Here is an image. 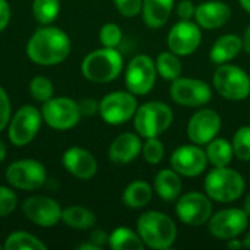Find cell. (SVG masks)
I'll list each match as a JSON object with an SVG mask.
<instances>
[{
	"label": "cell",
	"mask_w": 250,
	"mask_h": 250,
	"mask_svg": "<svg viewBox=\"0 0 250 250\" xmlns=\"http://www.w3.org/2000/svg\"><path fill=\"white\" fill-rule=\"evenodd\" d=\"M70 53V40L67 34L56 26L37 29L28 44V57L40 66H54L67 59Z\"/></svg>",
	"instance_id": "6da1fadb"
},
{
	"label": "cell",
	"mask_w": 250,
	"mask_h": 250,
	"mask_svg": "<svg viewBox=\"0 0 250 250\" xmlns=\"http://www.w3.org/2000/svg\"><path fill=\"white\" fill-rule=\"evenodd\" d=\"M136 227L144 245L151 249H168L177 237V227L174 221L167 214L160 211H148L142 214Z\"/></svg>",
	"instance_id": "7a4b0ae2"
},
{
	"label": "cell",
	"mask_w": 250,
	"mask_h": 250,
	"mask_svg": "<svg viewBox=\"0 0 250 250\" xmlns=\"http://www.w3.org/2000/svg\"><path fill=\"white\" fill-rule=\"evenodd\" d=\"M204 188L212 201L229 204L237 201L243 195L246 185L239 171L229 167H215L207 174Z\"/></svg>",
	"instance_id": "3957f363"
},
{
	"label": "cell",
	"mask_w": 250,
	"mask_h": 250,
	"mask_svg": "<svg viewBox=\"0 0 250 250\" xmlns=\"http://www.w3.org/2000/svg\"><path fill=\"white\" fill-rule=\"evenodd\" d=\"M123 69V57L116 48L103 47L89 53L82 62L83 76L97 83L114 81Z\"/></svg>",
	"instance_id": "277c9868"
},
{
	"label": "cell",
	"mask_w": 250,
	"mask_h": 250,
	"mask_svg": "<svg viewBox=\"0 0 250 250\" xmlns=\"http://www.w3.org/2000/svg\"><path fill=\"white\" fill-rule=\"evenodd\" d=\"M173 123L171 108L161 101H148L138 107L133 116L136 133L142 138H158Z\"/></svg>",
	"instance_id": "5b68a950"
},
{
	"label": "cell",
	"mask_w": 250,
	"mask_h": 250,
	"mask_svg": "<svg viewBox=\"0 0 250 250\" xmlns=\"http://www.w3.org/2000/svg\"><path fill=\"white\" fill-rule=\"evenodd\" d=\"M212 83L215 91L230 101H243L250 95V76L234 64H218Z\"/></svg>",
	"instance_id": "8992f818"
},
{
	"label": "cell",
	"mask_w": 250,
	"mask_h": 250,
	"mask_svg": "<svg viewBox=\"0 0 250 250\" xmlns=\"http://www.w3.org/2000/svg\"><path fill=\"white\" fill-rule=\"evenodd\" d=\"M130 91H114L100 101V116L108 125H123L133 119L138 101Z\"/></svg>",
	"instance_id": "52a82bcc"
},
{
	"label": "cell",
	"mask_w": 250,
	"mask_h": 250,
	"mask_svg": "<svg viewBox=\"0 0 250 250\" xmlns=\"http://www.w3.org/2000/svg\"><path fill=\"white\" fill-rule=\"evenodd\" d=\"M41 114L45 123L56 130H67L75 127L82 116L79 104L67 97L50 98L44 103Z\"/></svg>",
	"instance_id": "ba28073f"
},
{
	"label": "cell",
	"mask_w": 250,
	"mask_h": 250,
	"mask_svg": "<svg viewBox=\"0 0 250 250\" xmlns=\"http://www.w3.org/2000/svg\"><path fill=\"white\" fill-rule=\"evenodd\" d=\"M126 86L133 95H146L155 85L157 66L155 62L146 54L135 56L126 69Z\"/></svg>",
	"instance_id": "9c48e42d"
},
{
	"label": "cell",
	"mask_w": 250,
	"mask_h": 250,
	"mask_svg": "<svg viewBox=\"0 0 250 250\" xmlns=\"http://www.w3.org/2000/svg\"><path fill=\"white\" fill-rule=\"evenodd\" d=\"M6 182L21 190L40 189L47 180V171L40 161L21 160L12 163L6 170Z\"/></svg>",
	"instance_id": "30bf717a"
},
{
	"label": "cell",
	"mask_w": 250,
	"mask_h": 250,
	"mask_svg": "<svg viewBox=\"0 0 250 250\" xmlns=\"http://www.w3.org/2000/svg\"><path fill=\"white\" fill-rule=\"evenodd\" d=\"M42 114L34 105L21 107L9 122L7 136L15 146L28 145L41 127Z\"/></svg>",
	"instance_id": "8fae6325"
},
{
	"label": "cell",
	"mask_w": 250,
	"mask_h": 250,
	"mask_svg": "<svg viewBox=\"0 0 250 250\" xmlns=\"http://www.w3.org/2000/svg\"><path fill=\"white\" fill-rule=\"evenodd\" d=\"M176 214L182 223L192 227H199L209 221L212 215L211 198L199 192L185 193L177 198Z\"/></svg>",
	"instance_id": "7c38bea8"
},
{
	"label": "cell",
	"mask_w": 250,
	"mask_h": 250,
	"mask_svg": "<svg viewBox=\"0 0 250 250\" xmlns=\"http://www.w3.org/2000/svg\"><path fill=\"white\" fill-rule=\"evenodd\" d=\"M173 101L183 107H204L212 98L211 86L199 79L177 78L170 86Z\"/></svg>",
	"instance_id": "4fadbf2b"
},
{
	"label": "cell",
	"mask_w": 250,
	"mask_h": 250,
	"mask_svg": "<svg viewBox=\"0 0 250 250\" xmlns=\"http://www.w3.org/2000/svg\"><path fill=\"white\" fill-rule=\"evenodd\" d=\"M249 226V214L245 209L227 208L209 218V231L220 240L239 237Z\"/></svg>",
	"instance_id": "5bb4252c"
},
{
	"label": "cell",
	"mask_w": 250,
	"mask_h": 250,
	"mask_svg": "<svg viewBox=\"0 0 250 250\" xmlns=\"http://www.w3.org/2000/svg\"><path fill=\"white\" fill-rule=\"evenodd\" d=\"M202 28L192 21H179L167 35L168 50L177 56H189L198 50L202 40Z\"/></svg>",
	"instance_id": "9a60e30c"
},
{
	"label": "cell",
	"mask_w": 250,
	"mask_h": 250,
	"mask_svg": "<svg viewBox=\"0 0 250 250\" xmlns=\"http://www.w3.org/2000/svg\"><path fill=\"white\" fill-rule=\"evenodd\" d=\"M171 168L176 170L180 176L196 177L207 170L208 157L207 152L196 144L179 146L170 158Z\"/></svg>",
	"instance_id": "2e32d148"
},
{
	"label": "cell",
	"mask_w": 250,
	"mask_h": 250,
	"mask_svg": "<svg viewBox=\"0 0 250 250\" xmlns=\"http://www.w3.org/2000/svg\"><path fill=\"white\" fill-rule=\"evenodd\" d=\"M221 130V117L212 108H204L196 111L188 123V136L192 144L207 145Z\"/></svg>",
	"instance_id": "e0dca14e"
},
{
	"label": "cell",
	"mask_w": 250,
	"mask_h": 250,
	"mask_svg": "<svg viewBox=\"0 0 250 250\" xmlns=\"http://www.w3.org/2000/svg\"><path fill=\"white\" fill-rule=\"evenodd\" d=\"M23 215L40 227H53L62 220L63 209L48 196H31L22 204Z\"/></svg>",
	"instance_id": "ac0fdd59"
},
{
	"label": "cell",
	"mask_w": 250,
	"mask_h": 250,
	"mask_svg": "<svg viewBox=\"0 0 250 250\" xmlns=\"http://www.w3.org/2000/svg\"><path fill=\"white\" fill-rule=\"evenodd\" d=\"M64 168L81 180H88L95 176L98 164L94 155L79 146H72L63 154Z\"/></svg>",
	"instance_id": "d6986e66"
},
{
	"label": "cell",
	"mask_w": 250,
	"mask_h": 250,
	"mask_svg": "<svg viewBox=\"0 0 250 250\" xmlns=\"http://www.w3.org/2000/svg\"><path fill=\"white\" fill-rule=\"evenodd\" d=\"M231 18V9L220 0H211L204 1L199 6H196L195 19L196 23L208 31L218 29L224 26Z\"/></svg>",
	"instance_id": "ffe728a7"
},
{
	"label": "cell",
	"mask_w": 250,
	"mask_h": 250,
	"mask_svg": "<svg viewBox=\"0 0 250 250\" xmlns=\"http://www.w3.org/2000/svg\"><path fill=\"white\" fill-rule=\"evenodd\" d=\"M142 152V142L138 135L126 132L117 136L108 149V157L116 164H127Z\"/></svg>",
	"instance_id": "44dd1931"
},
{
	"label": "cell",
	"mask_w": 250,
	"mask_h": 250,
	"mask_svg": "<svg viewBox=\"0 0 250 250\" xmlns=\"http://www.w3.org/2000/svg\"><path fill=\"white\" fill-rule=\"evenodd\" d=\"M243 50V40L236 34L221 35L209 51V59L215 64H224L234 60Z\"/></svg>",
	"instance_id": "7402d4cb"
},
{
	"label": "cell",
	"mask_w": 250,
	"mask_h": 250,
	"mask_svg": "<svg viewBox=\"0 0 250 250\" xmlns=\"http://www.w3.org/2000/svg\"><path fill=\"white\" fill-rule=\"evenodd\" d=\"M174 7V0H144L142 19L151 29H158L167 23Z\"/></svg>",
	"instance_id": "603a6c76"
},
{
	"label": "cell",
	"mask_w": 250,
	"mask_h": 250,
	"mask_svg": "<svg viewBox=\"0 0 250 250\" xmlns=\"http://www.w3.org/2000/svg\"><path fill=\"white\" fill-rule=\"evenodd\" d=\"M154 189L163 201H167V202L176 201L182 192L180 174L173 168L160 170L154 179Z\"/></svg>",
	"instance_id": "cb8c5ba5"
},
{
	"label": "cell",
	"mask_w": 250,
	"mask_h": 250,
	"mask_svg": "<svg viewBox=\"0 0 250 250\" xmlns=\"http://www.w3.org/2000/svg\"><path fill=\"white\" fill-rule=\"evenodd\" d=\"M152 199V189L146 182L136 180L130 183L123 192V202L126 207L139 209L146 207Z\"/></svg>",
	"instance_id": "d4e9b609"
},
{
	"label": "cell",
	"mask_w": 250,
	"mask_h": 250,
	"mask_svg": "<svg viewBox=\"0 0 250 250\" xmlns=\"http://www.w3.org/2000/svg\"><path fill=\"white\" fill-rule=\"evenodd\" d=\"M62 221L75 230H89L95 226V214L83 207H69L62 212Z\"/></svg>",
	"instance_id": "484cf974"
},
{
	"label": "cell",
	"mask_w": 250,
	"mask_h": 250,
	"mask_svg": "<svg viewBox=\"0 0 250 250\" xmlns=\"http://www.w3.org/2000/svg\"><path fill=\"white\" fill-rule=\"evenodd\" d=\"M207 157L214 167H229L234 157L233 145L223 138H214L207 144Z\"/></svg>",
	"instance_id": "4316f807"
},
{
	"label": "cell",
	"mask_w": 250,
	"mask_h": 250,
	"mask_svg": "<svg viewBox=\"0 0 250 250\" xmlns=\"http://www.w3.org/2000/svg\"><path fill=\"white\" fill-rule=\"evenodd\" d=\"M108 245L114 250H142L145 246L139 234L127 227L116 229L108 236Z\"/></svg>",
	"instance_id": "83f0119b"
},
{
	"label": "cell",
	"mask_w": 250,
	"mask_h": 250,
	"mask_svg": "<svg viewBox=\"0 0 250 250\" xmlns=\"http://www.w3.org/2000/svg\"><path fill=\"white\" fill-rule=\"evenodd\" d=\"M155 66H157V72L158 75L166 79V81H174L177 78H180L182 75V62L179 59V56L173 51H163L158 54L157 57V62H155Z\"/></svg>",
	"instance_id": "f1b7e54d"
},
{
	"label": "cell",
	"mask_w": 250,
	"mask_h": 250,
	"mask_svg": "<svg viewBox=\"0 0 250 250\" xmlns=\"http://www.w3.org/2000/svg\"><path fill=\"white\" fill-rule=\"evenodd\" d=\"M6 250H45L47 246L35 236L26 231H15L7 236L3 246Z\"/></svg>",
	"instance_id": "f546056e"
},
{
	"label": "cell",
	"mask_w": 250,
	"mask_h": 250,
	"mask_svg": "<svg viewBox=\"0 0 250 250\" xmlns=\"http://www.w3.org/2000/svg\"><path fill=\"white\" fill-rule=\"evenodd\" d=\"M60 1L59 0H34L32 13L41 25H48L59 16Z\"/></svg>",
	"instance_id": "4dcf8cb0"
},
{
	"label": "cell",
	"mask_w": 250,
	"mask_h": 250,
	"mask_svg": "<svg viewBox=\"0 0 250 250\" xmlns=\"http://www.w3.org/2000/svg\"><path fill=\"white\" fill-rule=\"evenodd\" d=\"M234 155L242 161H250V125L237 129L233 138Z\"/></svg>",
	"instance_id": "1f68e13d"
},
{
	"label": "cell",
	"mask_w": 250,
	"mask_h": 250,
	"mask_svg": "<svg viewBox=\"0 0 250 250\" xmlns=\"http://www.w3.org/2000/svg\"><path fill=\"white\" fill-rule=\"evenodd\" d=\"M29 92H31V95L37 101L45 103L50 98H53L54 88H53V83H51V81L48 78H45V76H35L29 82Z\"/></svg>",
	"instance_id": "d6a6232c"
},
{
	"label": "cell",
	"mask_w": 250,
	"mask_h": 250,
	"mask_svg": "<svg viewBox=\"0 0 250 250\" xmlns=\"http://www.w3.org/2000/svg\"><path fill=\"white\" fill-rule=\"evenodd\" d=\"M142 155L149 164H160L164 158V145L158 138H146L142 144Z\"/></svg>",
	"instance_id": "836d02e7"
},
{
	"label": "cell",
	"mask_w": 250,
	"mask_h": 250,
	"mask_svg": "<svg viewBox=\"0 0 250 250\" xmlns=\"http://www.w3.org/2000/svg\"><path fill=\"white\" fill-rule=\"evenodd\" d=\"M122 29L117 23H105L101 26L100 29V42L103 44V47H108V48H116L120 42H122Z\"/></svg>",
	"instance_id": "e575fe53"
},
{
	"label": "cell",
	"mask_w": 250,
	"mask_h": 250,
	"mask_svg": "<svg viewBox=\"0 0 250 250\" xmlns=\"http://www.w3.org/2000/svg\"><path fill=\"white\" fill-rule=\"evenodd\" d=\"M18 205L16 195L6 186H0V218L7 217Z\"/></svg>",
	"instance_id": "d590c367"
},
{
	"label": "cell",
	"mask_w": 250,
	"mask_h": 250,
	"mask_svg": "<svg viewBox=\"0 0 250 250\" xmlns=\"http://www.w3.org/2000/svg\"><path fill=\"white\" fill-rule=\"evenodd\" d=\"M117 10L126 16V18H133L142 12V1L144 0H113Z\"/></svg>",
	"instance_id": "8d00e7d4"
},
{
	"label": "cell",
	"mask_w": 250,
	"mask_h": 250,
	"mask_svg": "<svg viewBox=\"0 0 250 250\" xmlns=\"http://www.w3.org/2000/svg\"><path fill=\"white\" fill-rule=\"evenodd\" d=\"M10 122V101L6 91L0 86V130H3Z\"/></svg>",
	"instance_id": "74e56055"
},
{
	"label": "cell",
	"mask_w": 250,
	"mask_h": 250,
	"mask_svg": "<svg viewBox=\"0 0 250 250\" xmlns=\"http://www.w3.org/2000/svg\"><path fill=\"white\" fill-rule=\"evenodd\" d=\"M177 16L182 21H192V18H195V12H196V6L193 4L192 0H182L177 7Z\"/></svg>",
	"instance_id": "f35d334b"
},
{
	"label": "cell",
	"mask_w": 250,
	"mask_h": 250,
	"mask_svg": "<svg viewBox=\"0 0 250 250\" xmlns=\"http://www.w3.org/2000/svg\"><path fill=\"white\" fill-rule=\"evenodd\" d=\"M78 104L82 116H94L100 110V103H97L94 98H83Z\"/></svg>",
	"instance_id": "ab89813d"
},
{
	"label": "cell",
	"mask_w": 250,
	"mask_h": 250,
	"mask_svg": "<svg viewBox=\"0 0 250 250\" xmlns=\"http://www.w3.org/2000/svg\"><path fill=\"white\" fill-rule=\"evenodd\" d=\"M89 242L94 243L98 248H103L104 245L108 243V234L104 230H101V229H95L89 234Z\"/></svg>",
	"instance_id": "60d3db41"
},
{
	"label": "cell",
	"mask_w": 250,
	"mask_h": 250,
	"mask_svg": "<svg viewBox=\"0 0 250 250\" xmlns=\"http://www.w3.org/2000/svg\"><path fill=\"white\" fill-rule=\"evenodd\" d=\"M10 21V7L7 0H0V32L4 31Z\"/></svg>",
	"instance_id": "b9f144b4"
},
{
	"label": "cell",
	"mask_w": 250,
	"mask_h": 250,
	"mask_svg": "<svg viewBox=\"0 0 250 250\" xmlns=\"http://www.w3.org/2000/svg\"><path fill=\"white\" fill-rule=\"evenodd\" d=\"M243 50L250 54V25L246 28V31H245V35H243Z\"/></svg>",
	"instance_id": "7bdbcfd3"
},
{
	"label": "cell",
	"mask_w": 250,
	"mask_h": 250,
	"mask_svg": "<svg viewBox=\"0 0 250 250\" xmlns=\"http://www.w3.org/2000/svg\"><path fill=\"white\" fill-rule=\"evenodd\" d=\"M227 248L229 249H240V248H243V243L242 242H239V239H230V240H227Z\"/></svg>",
	"instance_id": "ee69618b"
},
{
	"label": "cell",
	"mask_w": 250,
	"mask_h": 250,
	"mask_svg": "<svg viewBox=\"0 0 250 250\" xmlns=\"http://www.w3.org/2000/svg\"><path fill=\"white\" fill-rule=\"evenodd\" d=\"M78 249H81V250H100L101 248H98V246H95L94 243H83V245H79L78 246Z\"/></svg>",
	"instance_id": "f6af8a7d"
},
{
	"label": "cell",
	"mask_w": 250,
	"mask_h": 250,
	"mask_svg": "<svg viewBox=\"0 0 250 250\" xmlns=\"http://www.w3.org/2000/svg\"><path fill=\"white\" fill-rule=\"evenodd\" d=\"M6 154H7V148H6V144L0 139V163L6 158Z\"/></svg>",
	"instance_id": "bcb514c9"
},
{
	"label": "cell",
	"mask_w": 250,
	"mask_h": 250,
	"mask_svg": "<svg viewBox=\"0 0 250 250\" xmlns=\"http://www.w3.org/2000/svg\"><path fill=\"white\" fill-rule=\"evenodd\" d=\"M239 3L242 4V7H243L246 12H249L250 13V0H239Z\"/></svg>",
	"instance_id": "7dc6e473"
},
{
	"label": "cell",
	"mask_w": 250,
	"mask_h": 250,
	"mask_svg": "<svg viewBox=\"0 0 250 250\" xmlns=\"http://www.w3.org/2000/svg\"><path fill=\"white\" fill-rule=\"evenodd\" d=\"M243 248H246V249H250V231L246 234V237L243 239Z\"/></svg>",
	"instance_id": "c3c4849f"
},
{
	"label": "cell",
	"mask_w": 250,
	"mask_h": 250,
	"mask_svg": "<svg viewBox=\"0 0 250 250\" xmlns=\"http://www.w3.org/2000/svg\"><path fill=\"white\" fill-rule=\"evenodd\" d=\"M245 211L250 215V193L246 196V199H245Z\"/></svg>",
	"instance_id": "681fc988"
},
{
	"label": "cell",
	"mask_w": 250,
	"mask_h": 250,
	"mask_svg": "<svg viewBox=\"0 0 250 250\" xmlns=\"http://www.w3.org/2000/svg\"><path fill=\"white\" fill-rule=\"evenodd\" d=\"M0 249H1V245H0Z\"/></svg>",
	"instance_id": "f907efd6"
}]
</instances>
